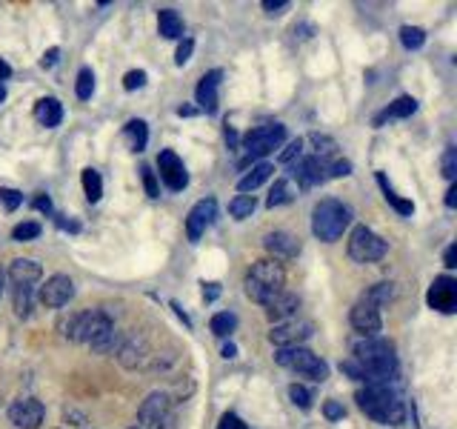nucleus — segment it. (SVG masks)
<instances>
[{
    "mask_svg": "<svg viewBox=\"0 0 457 429\" xmlns=\"http://www.w3.org/2000/svg\"><path fill=\"white\" fill-rule=\"evenodd\" d=\"M354 361L366 372V384H389L398 372L395 343L386 338H363L354 343Z\"/></svg>",
    "mask_w": 457,
    "mask_h": 429,
    "instance_id": "f03ea898",
    "label": "nucleus"
},
{
    "mask_svg": "<svg viewBox=\"0 0 457 429\" xmlns=\"http://www.w3.org/2000/svg\"><path fill=\"white\" fill-rule=\"evenodd\" d=\"M158 32L166 38V40H178L183 38V21L175 9H161L158 12Z\"/></svg>",
    "mask_w": 457,
    "mask_h": 429,
    "instance_id": "393cba45",
    "label": "nucleus"
},
{
    "mask_svg": "<svg viewBox=\"0 0 457 429\" xmlns=\"http://www.w3.org/2000/svg\"><path fill=\"white\" fill-rule=\"evenodd\" d=\"M40 235V224H35V221H23V224H18L15 229H12V238L15 241H35Z\"/></svg>",
    "mask_w": 457,
    "mask_h": 429,
    "instance_id": "e433bc0d",
    "label": "nucleus"
},
{
    "mask_svg": "<svg viewBox=\"0 0 457 429\" xmlns=\"http://www.w3.org/2000/svg\"><path fill=\"white\" fill-rule=\"evenodd\" d=\"M9 278L15 280V286H32L35 280L43 278V269H40V263L32 261V258H18V261H12V266H9Z\"/></svg>",
    "mask_w": 457,
    "mask_h": 429,
    "instance_id": "4be33fe9",
    "label": "nucleus"
},
{
    "mask_svg": "<svg viewBox=\"0 0 457 429\" xmlns=\"http://www.w3.org/2000/svg\"><path fill=\"white\" fill-rule=\"evenodd\" d=\"M315 326L309 321H283V324H274L272 332H269V341L277 346V349H289V346H303L309 338H312Z\"/></svg>",
    "mask_w": 457,
    "mask_h": 429,
    "instance_id": "9d476101",
    "label": "nucleus"
},
{
    "mask_svg": "<svg viewBox=\"0 0 457 429\" xmlns=\"http://www.w3.org/2000/svg\"><path fill=\"white\" fill-rule=\"evenodd\" d=\"M400 43H403L406 49H420V46L426 43V32H423L420 26H403V29H400Z\"/></svg>",
    "mask_w": 457,
    "mask_h": 429,
    "instance_id": "f704fd0d",
    "label": "nucleus"
},
{
    "mask_svg": "<svg viewBox=\"0 0 457 429\" xmlns=\"http://www.w3.org/2000/svg\"><path fill=\"white\" fill-rule=\"evenodd\" d=\"M9 75H12V66H9L4 57H0V81H6Z\"/></svg>",
    "mask_w": 457,
    "mask_h": 429,
    "instance_id": "052dcab7",
    "label": "nucleus"
},
{
    "mask_svg": "<svg viewBox=\"0 0 457 429\" xmlns=\"http://www.w3.org/2000/svg\"><path fill=\"white\" fill-rule=\"evenodd\" d=\"M266 15H283L289 9V0H263Z\"/></svg>",
    "mask_w": 457,
    "mask_h": 429,
    "instance_id": "3c124183",
    "label": "nucleus"
},
{
    "mask_svg": "<svg viewBox=\"0 0 457 429\" xmlns=\"http://www.w3.org/2000/svg\"><path fill=\"white\" fill-rule=\"evenodd\" d=\"M352 326L363 338H377V332L383 329V318H380V304H374L369 295H363L352 307Z\"/></svg>",
    "mask_w": 457,
    "mask_h": 429,
    "instance_id": "f8f14e48",
    "label": "nucleus"
},
{
    "mask_svg": "<svg viewBox=\"0 0 457 429\" xmlns=\"http://www.w3.org/2000/svg\"><path fill=\"white\" fill-rule=\"evenodd\" d=\"M263 246L266 252L272 255V261H289V258H297L300 255V241L291 235V232H283V229H274L263 238Z\"/></svg>",
    "mask_w": 457,
    "mask_h": 429,
    "instance_id": "a211bd4d",
    "label": "nucleus"
},
{
    "mask_svg": "<svg viewBox=\"0 0 457 429\" xmlns=\"http://www.w3.org/2000/svg\"><path fill=\"white\" fill-rule=\"evenodd\" d=\"M357 406L371 421L386 426H400L406 421V406L389 384H366V389L357 392Z\"/></svg>",
    "mask_w": 457,
    "mask_h": 429,
    "instance_id": "7ed1b4c3",
    "label": "nucleus"
},
{
    "mask_svg": "<svg viewBox=\"0 0 457 429\" xmlns=\"http://www.w3.org/2000/svg\"><path fill=\"white\" fill-rule=\"evenodd\" d=\"M117 358H120V364H123L126 370L143 367L146 358H149V343H146V338H140V335L126 338V341L120 343V349H117Z\"/></svg>",
    "mask_w": 457,
    "mask_h": 429,
    "instance_id": "aec40b11",
    "label": "nucleus"
},
{
    "mask_svg": "<svg viewBox=\"0 0 457 429\" xmlns=\"http://www.w3.org/2000/svg\"><path fill=\"white\" fill-rule=\"evenodd\" d=\"M323 415H326L329 421H340V418L346 415V409H343L337 401H326V404H323Z\"/></svg>",
    "mask_w": 457,
    "mask_h": 429,
    "instance_id": "8fccbe9b",
    "label": "nucleus"
},
{
    "mask_svg": "<svg viewBox=\"0 0 457 429\" xmlns=\"http://www.w3.org/2000/svg\"><path fill=\"white\" fill-rule=\"evenodd\" d=\"M132 429H137V426H132Z\"/></svg>",
    "mask_w": 457,
    "mask_h": 429,
    "instance_id": "69168bd1",
    "label": "nucleus"
},
{
    "mask_svg": "<svg viewBox=\"0 0 457 429\" xmlns=\"http://www.w3.org/2000/svg\"><path fill=\"white\" fill-rule=\"evenodd\" d=\"M40 304L49 307V309H57V307H66L71 298H74V280L69 275H52L43 286H40Z\"/></svg>",
    "mask_w": 457,
    "mask_h": 429,
    "instance_id": "4468645a",
    "label": "nucleus"
},
{
    "mask_svg": "<svg viewBox=\"0 0 457 429\" xmlns=\"http://www.w3.org/2000/svg\"><path fill=\"white\" fill-rule=\"evenodd\" d=\"M66 338L74 343H89L95 352H112L120 335L115 329V321L103 309H86L69 318Z\"/></svg>",
    "mask_w": 457,
    "mask_h": 429,
    "instance_id": "f257e3e1",
    "label": "nucleus"
},
{
    "mask_svg": "<svg viewBox=\"0 0 457 429\" xmlns=\"http://www.w3.org/2000/svg\"><path fill=\"white\" fill-rule=\"evenodd\" d=\"M0 280H4V275H0Z\"/></svg>",
    "mask_w": 457,
    "mask_h": 429,
    "instance_id": "0e129e2a",
    "label": "nucleus"
},
{
    "mask_svg": "<svg viewBox=\"0 0 457 429\" xmlns=\"http://www.w3.org/2000/svg\"><path fill=\"white\" fill-rule=\"evenodd\" d=\"M35 209H40V212L52 214V200H49L46 195H37V198H35Z\"/></svg>",
    "mask_w": 457,
    "mask_h": 429,
    "instance_id": "5fc2aeb1",
    "label": "nucleus"
},
{
    "mask_svg": "<svg viewBox=\"0 0 457 429\" xmlns=\"http://www.w3.org/2000/svg\"><path fill=\"white\" fill-rule=\"evenodd\" d=\"M0 203H4L6 212H15L21 203H23V195L18 189H9V186H0Z\"/></svg>",
    "mask_w": 457,
    "mask_h": 429,
    "instance_id": "ea45409f",
    "label": "nucleus"
},
{
    "mask_svg": "<svg viewBox=\"0 0 457 429\" xmlns=\"http://www.w3.org/2000/svg\"><path fill=\"white\" fill-rule=\"evenodd\" d=\"M417 112V101L412 98V95H400L395 103H389L383 112H380L377 118H374V123L380 126L383 120H400V118H412Z\"/></svg>",
    "mask_w": 457,
    "mask_h": 429,
    "instance_id": "b1692460",
    "label": "nucleus"
},
{
    "mask_svg": "<svg viewBox=\"0 0 457 429\" xmlns=\"http://www.w3.org/2000/svg\"><path fill=\"white\" fill-rule=\"evenodd\" d=\"M140 178H143L149 198H161V186H158V178H155V172H151V166H140Z\"/></svg>",
    "mask_w": 457,
    "mask_h": 429,
    "instance_id": "a19ab883",
    "label": "nucleus"
},
{
    "mask_svg": "<svg viewBox=\"0 0 457 429\" xmlns=\"http://www.w3.org/2000/svg\"><path fill=\"white\" fill-rule=\"evenodd\" d=\"M309 140L318 147V149H315V158H323V155H332V152H335V140L326 137V135H312Z\"/></svg>",
    "mask_w": 457,
    "mask_h": 429,
    "instance_id": "79ce46f5",
    "label": "nucleus"
},
{
    "mask_svg": "<svg viewBox=\"0 0 457 429\" xmlns=\"http://www.w3.org/2000/svg\"><path fill=\"white\" fill-rule=\"evenodd\" d=\"M377 183H380V189H383V198L395 206V212H398V214H403V218H409V214L415 212V203H412V200H406V198H400V195L389 186V181H386V175H383V172H377Z\"/></svg>",
    "mask_w": 457,
    "mask_h": 429,
    "instance_id": "bb28decb",
    "label": "nucleus"
},
{
    "mask_svg": "<svg viewBox=\"0 0 457 429\" xmlns=\"http://www.w3.org/2000/svg\"><path fill=\"white\" fill-rule=\"evenodd\" d=\"M217 429H246V423H243V421H241L235 412H226V415L220 418Z\"/></svg>",
    "mask_w": 457,
    "mask_h": 429,
    "instance_id": "09e8293b",
    "label": "nucleus"
},
{
    "mask_svg": "<svg viewBox=\"0 0 457 429\" xmlns=\"http://www.w3.org/2000/svg\"><path fill=\"white\" fill-rule=\"evenodd\" d=\"M300 307V298L291 295V292H280L274 295L269 304H266V318L274 321V324H283V321H291V315L297 312Z\"/></svg>",
    "mask_w": 457,
    "mask_h": 429,
    "instance_id": "412c9836",
    "label": "nucleus"
},
{
    "mask_svg": "<svg viewBox=\"0 0 457 429\" xmlns=\"http://www.w3.org/2000/svg\"><path fill=\"white\" fill-rule=\"evenodd\" d=\"M81 181H83V192H86V200H89V203H98V200L103 198V181H100V172L89 166V169H83Z\"/></svg>",
    "mask_w": 457,
    "mask_h": 429,
    "instance_id": "c756f323",
    "label": "nucleus"
},
{
    "mask_svg": "<svg viewBox=\"0 0 457 429\" xmlns=\"http://www.w3.org/2000/svg\"><path fill=\"white\" fill-rule=\"evenodd\" d=\"M203 298L206 301H217L220 298V283H203Z\"/></svg>",
    "mask_w": 457,
    "mask_h": 429,
    "instance_id": "864d4df0",
    "label": "nucleus"
},
{
    "mask_svg": "<svg viewBox=\"0 0 457 429\" xmlns=\"http://www.w3.org/2000/svg\"><path fill=\"white\" fill-rule=\"evenodd\" d=\"M366 295H369V298H371L374 304H380V307H383L386 301H392V298H395V283H374V286H371V290H369Z\"/></svg>",
    "mask_w": 457,
    "mask_h": 429,
    "instance_id": "c9c22d12",
    "label": "nucleus"
},
{
    "mask_svg": "<svg viewBox=\"0 0 457 429\" xmlns=\"http://www.w3.org/2000/svg\"><path fill=\"white\" fill-rule=\"evenodd\" d=\"M426 304L434 309V312H443V315H451L457 309V280L451 275H440L432 280L429 292H426Z\"/></svg>",
    "mask_w": 457,
    "mask_h": 429,
    "instance_id": "9b49d317",
    "label": "nucleus"
},
{
    "mask_svg": "<svg viewBox=\"0 0 457 429\" xmlns=\"http://www.w3.org/2000/svg\"><path fill=\"white\" fill-rule=\"evenodd\" d=\"M212 332L217 335V338H226V335H232L235 332V326H238V318L232 315V312H217L214 318H212Z\"/></svg>",
    "mask_w": 457,
    "mask_h": 429,
    "instance_id": "2f4dec72",
    "label": "nucleus"
},
{
    "mask_svg": "<svg viewBox=\"0 0 457 429\" xmlns=\"http://www.w3.org/2000/svg\"><path fill=\"white\" fill-rule=\"evenodd\" d=\"M4 101H6V89H4V86H0V103H4Z\"/></svg>",
    "mask_w": 457,
    "mask_h": 429,
    "instance_id": "e2e57ef3",
    "label": "nucleus"
},
{
    "mask_svg": "<svg viewBox=\"0 0 457 429\" xmlns=\"http://www.w3.org/2000/svg\"><path fill=\"white\" fill-rule=\"evenodd\" d=\"M352 224V209L337 198H323L312 209V232L323 244H335Z\"/></svg>",
    "mask_w": 457,
    "mask_h": 429,
    "instance_id": "39448f33",
    "label": "nucleus"
},
{
    "mask_svg": "<svg viewBox=\"0 0 457 429\" xmlns=\"http://www.w3.org/2000/svg\"><path fill=\"white\" fill-rule=\"evenodd\" d=\"M46 418V409L40 401L35 398H21L9 406V421L18 426V429H37Z\"/></svg>",
    "mask_w": 457,
    "mask_h": 429,
    "instance_id": "f3484780",
    "label": "nucleus"
},
{
    "mask_svg": "<svg viewBox=\"0 0 457 429\" xmlns=\"http://www.w3.org/2000/svg\"><path fill=\"white\" fill-rule=\"evenodd\" d=\"M57 227H60V229H69V232H78V229H81L74 221H66V214H57Z\"/></svg>",
    "mask_w": 457,
    "mask_h": 429,
    "instance_id": "4d7b16f0",
    "label": "nucleus"
},
{
    "mask_svg": "<svg viewBox=\"0 0 457 429\" xmlns=\"http://www.w3.org/2000/svg\"><path fill=\"white\" fill-rule=\"evenodd\" d=\"M15 312L21 318L32 315V286H15Z\"/></svg>",
    "mask_w": 457,
    "mask_h": 429,
    "instance_id": "72a5a7b5",
    "label": "nucleus"
},
{
    "mask_svg": "<svg viewBox=\"0 0 457 429\" xmlns=\"http://www.w3.org/2000/svg\"><path fill=\"white\" fill-rule=\"evenodd\" d=\"M286 140V126L283 123H263V126H255L243 143H241V149L246 152L249 161H258V158H266L269 152L280 149V143Z\"/></svg>",
    "mask_w": 457,
    "mask_h": 429,
    "instance_id": "0eeeda50",
    "label": "nucleus"
},
{
    "mask_svg": "<svg viewBox=\"0 0 457 429\" xmlns=\"http://www.w3.org/2000/svg\"><path fill=\"white\" fill-rule=\"evenodd\" d=\"M289 398H291V404L300 406V409H309V406H312V392H309L306 387H300V384H291V387H289Z\"/></svg>",
    "mask_w": 457,
    "mask_h": 429,
    "instance_id": "4c0bfd02",
    "label": "nucleus"
},
{
    "mask_svg": "<svg viewBox=\"0 0 457 429\" xmlns=\"http://www.w3.org/2000/svg\"><path fill=\"white\" fill-rule=\"evenodd\" d=\"M35 118H37V123L46 126V129L60 126V120H63V106H60V101H57V98H40V101L35 103Z\"/></svg>",
    "mask_w": 457,
    "mask_h": 429,
    "instance_id": "5701e85b",
    "label": "nucleus"
},
{
    "mask_svg": "<svg viewBox=\"0 0 457 429\" xmlns=\"http://www.w3.org/2000/svg\"><path fill=\"white\" fill-rule=\"evenodd\" d=\"M446 206H449V209H454V206H457V183H451V186H449V192H446Z\"/></svg>",
    "mask_w": 457,
    "mask_h": 429,
    "instance_id": "13d9d810",
    "label": "nucleus"
},
{
    "mask_svg": "<svg viewBox=\"0 0 457 429\" xmlns=\"http://www.w3.org/2000/svg\"><path fill=\"white\" fill-rule=\"evenodd\" d=\"M146 72L143 69H132V72H126V75H123V89L126 92H134V89H143L146 86Z\"/></svg>",
    "mask_w": 457,
    "mask_h": 429,
    "instance_id": "58836bf2",
    "label": "nucleus"
},
{
    "mask_svg": "<svg viewBox=\"0 0 457 429\" xmlns=\"http://www.w3.org/2000/svg\"><path fill=\"white\" fill-rule=\"evenodd\" d=\"M454 175H457V152H454V147H449L443 155V178H449L454 183Z\"/></svg>",
    "mask_w": 457,
    "mask_h": 429,
    "instance_id": "37998d69",
    "label": "nucleus"
},
{
    "mask_svg": "<svg viewBox=\"0 0 457 429\" xmlns=\"http://www.w3.org/2000/svg\"><path fill=\"white\" fill-rule=\"evenodd\" d=\"M272 172H274V166L272 164H258V166H252V172H246L241 181H238V192H255L258 186H263L269 178H272Z\"/></svg>",
    "mask_w": 457,
    "mask_h": 429,
    "instance_id": "a878e982",
    "label": "nucleus"
},
{
    "mask_svg": "<svg viewBox=\"0 0 457 429\" xmlns=\"http://www.w3.org/2000/svg\"><path fill=\"white\" fill-rule=\"evenodd\" d=\"M255 209H258L255 195H238L232 203H228V212H232V218H238V221L252 218V212H255Z\"/></svg>",
    "mask_w": 457,
    "mask_h": 429,
    "instance_id": "7c9ffc66",
    "label": "nucleus"
},
{
    "mask_svg": "<svg viewBox=\"0 0 457 429\" xmlns=\"http://www.w3.org/2000/svg\"><path fill=\"white\" fill-rule=\"evenodd\" d=\"M220 78H223V72L220 69H212L209 75L200 78L197 89H195V98L200 103V109L206 115H214L217 112V89H220Z\"/></svg>",
    "mask_w": 457,
    "mask_h": 429,
    "instance_id": "6ab92c4d",
    "label": "nucleus"
},
{
    "mask_svg": "<svg viewBox=\"0 0 457 429\" xmlns=\"http://www.w3.org/2000/svg\"><path fill=\"white\" fill-rule=\"evenodd\" d=\"M340 372L354 378V381H366V372L360 370V364L354 361V358H346V361H340Z\"/></svg>",
    "mask_w": 457,
    "mask_h": 429,
    "instance_id": "c03bdc74",
    "label": "nucleus"
},
{
    "mask_svg": "<svg viewBox=\"0 0 457 429\" xmlns=\"http://www.w3.org/2000/svg\"><path fill=\"white\" fill-rule=\"evenodd\" d=\"M300 152H303V140L297 137V140H291L289 147L280 152V164H291L294 158H300Z\"/></svg>",
    "mask_w": 457,
    "mask_h": 429,
    "instance_id": "49530a36",
    "label": "nucleus"
},
{
    "mask_svg": "<svg viewBox=\"0 0 457 429\" xmlns=\"http://www.w3.org/2000/svg\"><path fill=\"white\" fill-rule=\"evenodd\" d=\"M294 195H297V186H294L289 178H280V181L272 186V192H269V198H266V206H269V209H274V206L291 203V200H294Z\"/></svg>",
    "mask_w": 457,
    "mask_h": 429,
    "instance_id": "cd10ccee",
    "label": "nucleus"
},
{
    "mask_svg": "<svg viewBox=\"0 0 457 429\" xmlns=\"http://www.w3.org/2000/svg\"><path fill=\"white\" fill-rule=\"evenodd\" d=\"M386 249H389V244L377 232H371L369 227H354L349 235V255L357 263H374L386 255Z\"/></svg>",
    "mask_w": 457,
    "mask_h": 429,
    "instance_id": "1a4fd4ad",
    "label": "nucleus"
},
{
    "mask_svg": "<svg viewBox=\"0 0 457 429\" xmlns=\"http://www.w3.org/2000/svg\"><path fill=\"white\" fill-rule=\"evenodd\" d=\"M326 175L329 178H346V175H352V161H335L332 166H326Z\"/></svg>",
    "mask_w": 457,
    "mask_h": 429,
    "instance_id": "de8ad7c7",
    "label": "nucleus"
},
{
    "mask_svg": "<svg viewBox=\"0 0 457 429\" xmlns=\"http://www.w3.org/2000/svg\"><path fill=\"white\" fill-rule=\"evenodd\" d=\"M214 218H217V200H214V198L197 200V203L192 206V212H189V218H186V235H189V241L197 244L200 235L214 224Z\"/></svg>",
    "mask_w": 457,
    "mask_h": 429,
    "instance_id": "ddd939ff",
    "label": "nucleus"
},
{
    "mask_svg": "<svg viewBox=\"0 0 457 429\" xmlns=\"http://www.w3.org/2000/svg\"><path fill=\"white\" fill-rule=\"evenodd\" d=\"M178 115L180 118H192V115H197V109L195 106H178Z\"/></svg>",
    "mask_w": 457,
    "mask_h": 429,
    "instance_id": "680f3d73",
    "label": "nucleus"
},
{
    "mask_svg": "<svg viewBox=\"0 0 457 429\" xmlns=\"http://www.w3.org/2000/svg\"><path fill=\"white\" fill-rule=\"evenodd\" d=\"M443 261H446V266H449V269H454V266H457V246H454V244H451V246L446 249Z\"/></svg>",
    "mask_w": 457,
    "mask_h": 429,
    "instance_id": "6e6d98bb",
    "label": "nucleus"
},
{
    "mask_svg": "<svg viewBox=\"0 0 457 429\" xmlns=\"http://www.w3.org/2000/svg\"><path fill=\"white\" fill-rule=\"evenodd\" d=\"M326 178H329V175H326V164H323L320 158L309 155V158H300V161L294 164L289 181H291L297 189H315V186H320Z\"/></svg>",
    "mask_w": 457,
    "mask_h": 429,
    "instance_id": "2eb2a0df",
    "label": "nucleus"
},
{
    "mask_svg": "<svg viewBox=\"0 0 457 429\" xmlns=\"http://www.w3.org/2000/svg\"><path fill=\"white\" fill-rule=\"evenodd\" d=\"M126 137H129V143H132V149L134 152H143L146 149V143H149V129H146V120H140V118H134V120H129L126 123Z\"/></svg>",
    "mask_w": 457,
    "mask_h": 429,
    "instance_id": "c85d7f7f",
    "label": "nucleus"
},
{
    "mask_svg": "<svg viewBox=\"0 0 457 429\" xmlns=\"http://www.w3.org/2000/svg\"><path fill=\"white\" fill-rule=\"evenodd\" d=\"M74 92H78L81 101H89L92 98V92H95V72L89 66H83L78 72V84H74Z\"/></svg>",
    "mask_w": 457,
    "mask_h": 429,
    "instance_id": "473e14b6",
    "label": "nucleus"
},
{
    "mask_svg": "<svg viewBox=\"0 0 457 429\" xmlns=\"http://www.w3.org/2000/svg\"><path fill=\"white\" fill-rule=\"evenodd\" d=\"M137 429H175V412L166 392H151L137 409Z\"/></svg>",
    "mask_w": 457,
    "mask_h": 429,
    "instance_id": "6e6552de",
    "label": "nucleus"
},
{
    "mask_svg": "<svg viewBox=\"0 0 457 429\" xmlns=\"http://www.w3.org/2000/svg\"><path fill=\"white\" fill-rule=\"evenodd\" d=\"M283 283H286L283 266L277 261H272V258H260L246 272V295L255 304H263L266 307L274 295L283 292Z\"/></svg>",
    "mask_w": 457,
    "mask_h": 429,
    "instance_id": "20e7f679",
    "label": "nucleus"
},
{
    "mask_svg": "<svg viewBox=\"0 0 457 429\" xmlns=\"http://www.w3.org/2000/svg\"><path fill=\"white\" fill-rule=\"evenodd\" d=\"M274 361L291 372H300V375H306L318 384H323L329 378V364L323 361L320 355H315L312 349L306 346H289V349H277L274 352Z\"/></svg>",
    "mask_w": 457,
    "mask_h": 429,
    "instance_id": "423d86ee",
    "label": "nucleus"
},
{
    "mask_svg": "<svg viewBox=\"0 0 457 429\" xmlns=\"http://www.w3.org/2000/svg\"><path fill=\"white\" fill-rule=\"evenodd\" d=\"M220 355H223V358H226V361H232V358H238V346H235V343H226V346H223V352H220Z\"/></svg>",
    "mask_w": 457,
    "mask_h": 429,
    "instance_id": "bf43d9fd",
    "label": "nucleus"
},
{
    "mask_svg": "<svg viewBox=\"0 0 457 429\" xmlns=\"http://www.w3.org/2000/svg\"><path fill=\"white\" fill-rule=\"evenodd\" d=\"M158 169H161V181L172 189V192H180L189 186V175H186V166L183 161L178 158L175 149H163L158 155Z\"/></svg>",
    "mask_w": 457,
    "mask_h": 429,
    "instance_id": "dca6fc26",
    "label": "nucleus"
},
{
    "mask_svg": "<svg viewBox=\"0 0 457 429\" xmlns=\"http://www.w3.org/2000/svg\"><path fill=\"white\" fill-rule=\"evenodd\" d=\"M192 52H195V40H192V38H183V40H180V46H178V52H175V63H178V66L189 63Z\"/></svg>",
    "mask_w": 457,
    "mask_h": 429,
    "instance_id": "a18cd8bd",
    "label": "nucleus"
},
{
    "mask_svg": "<svg viewBox=\"0 0 457 429\" xmlns=\"http://www.w3.org/2000/svg\"><path fill=\"white\" fill-rule=\"evenodd\" d=\"M57 57H60V49H57V46H52V49H46V52H43L40 66H43V69H52V66L57 63Z\"/></svg>",
    "mask_w": 457,
    "mask_h": 429,
    "instance_id": "603ef678",
    "label": "nucleus"
}]
</instances>
